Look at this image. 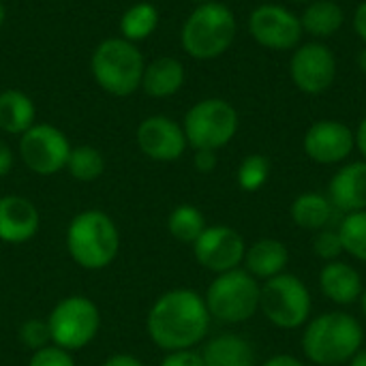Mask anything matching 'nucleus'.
<instances>
[{
	"instance_id": "nucleus-1",
	"label": "nucleus",
	"mask_w": 366,
	"mask_h": 366,
	"mask_svg": "<svg viewBox=\"0 0 366 366\" xmlns=\"http://www.w3.org/2000/svg\"><path fill=\"white\" fill-rule=\"evenodd\" d=\"M210 320L204 296L193 290H172L150 307L146 330L150 341L165 354L193 350L206 339Z\"/></svg>"
},
{
	"instance_id": "nucleus-2",
	"label": "nucleus",
	"mask_w": 366,
	"mask_h": 366,
	"mask_svg": "<svg viewBox=\"0 0 366 366\" xmlns=\"http://www.w3.org/2000/svg\"><path fill=\"white\" fill-rule=\"evenodd\" d=\"M365 347V328L345 311L313 317L302 332V352L317 366L347 365Z\"/></svg>"
},
{
	"instance_id": "nucleus-3",
	"label": "nucleus",
	"mask_w": 366,
	"mask_h": 366,
	"mask_svg": "<svg viewBox=\"0 0 366 366\" xmlns=\"http://www.w3.org/2000/svg\"><path fill=\"white\" fill-rule=\"evenodd\" d=\"M236 32L238 21L234 11L227 4L212 0L197 4L184 19L180 45L195 60H214L232 47Z\"/></svg>"
},
{
	"instance_id": "nucleus-4",
	"label": "nucleus",
	"mask_w": 366,
	"mask_h": 366,
	"mask_svg": "<svg viewBox=\"0 0 366 366\" xmlns=\"http://www.w3.org/2000/svg\"><path fill=\"white\" fill-rule=\"evenodd\" d=\"M66 251L79 268L103 270L120 251V232L103 210H84L69 223Z\"/></svg>"
},
{
	"instance_id": "nucleus-5",
	"label": "nucleus",
	"mask_w": 366,
	"mask_h": 366,
	"mask_svg": "<svg viewBox=\"0 0 366 366\" xmlns=\"http://www.w3.org/2000/svg\"><path fill=\"white\" fill-rule=\"evenodd\" d=\"M90 66L94 81L105 92L114 97H129L142 88L146 62L135 43L122 36H112L97 45Z\"/></svg>"
},
{
	"instance_id": "nucleus-6",
	"label": "nucleus",
	"mask_w": 366,
	"mask_h": 366,
	"mask_svg": "<svg viewBox=\"0 0 366 366\" xmlns=\"http://www.w3.org/2000/svg\"><path fill=\"white\" fill-rule=\"evenodd\" d=\"M262 285L247 270L236 268L210 283L204 300L210 317L223 324H244L259 311Z\"/></svg>"
},
{
	"instance_id": "nucleus-7",
	"label": "nucleus",
	"mask_w": 366,
	"mask_h": 366,
	"mask_svg": "<svg viewBox=\"0 0 366 366\" xmlns=\"http://www.w3.org/2000/svg\"><path fill=\"white\" fill-rule=\"evenodd\" d=\"M240 116L236 107L219 97L202 99L184 114L182 129L193 150H221L238 133Z\"/></svg>"
},
{
	"instance_id": "nucleus-8",
	"label": "nucleus",
	"mask_w": 366,
	"mask_h": 366,
	"mask_svg": "<svg viewBox=\"0 0 366 366\" xmlns=\"http://www.w3.org/2000/svg\"><path fill=\"white\" fill-rule=\"evenodd\" d=\"M259 311L266 320L283 330H296L311 320L313 298L309 287L290 272L264 281L259 294Z\"/></svg>"
},
{
	"instance_id": "nucleus-9",
	"label": "nucleus",
	"mask_w": 366,
	"mask_h": 366,
	"mask_svg": "<svg viewBox=\"0 0 366 366\" xmlns=\"http://www.w3.org/2000/svg\"><path fill=\"white\" fill-rule=\"evenodd\" d=\"M47 326L51 335V345L77 352L94 341L101 330L99 307L86 296L62 298L47 315Z\"/></svg>"
},
{
	"instance_id": "nucleus-10",
	"label": "nucleus",
	"mask_w": 366,
	"mask_h": 366,
	"mask_svg": "<svg viewBox=\"0 0 366 366\" xmlns=\"http://www.w3.org/2000/svg\"><path fill=\"white\" fill-rule=\"evenodd\" d=\"M249 34L270 51H294L302 43L305 30L298 13L277 2H264L249 15Z\"/></svg>"
},
{
	"instance_id": "nucleus-11",
	"label": "nucleus",
	"mask_w": 366,
	"mask_h": 366,
	"mask_svg": "<svg viewBox=\"0 0 366 366\" xmlns=\"http://www.w3.org/2000/svg\"><path fill=\"white\" fill-rule=\"evenodd\" d=\"M337 56L324 41L300 43L290 58L292 84L305 94H324L337 79Z\"/></svg>"
},
{
	"instance_id": "nucleus-12",
	"label": "nucleus",
	"mask_w": 366,
	"mask_h": 366,
	"mask_svg": "<svg viewBox=\"0 0 366 366\" xmlns=\"http://www.w3.org/2000/svg\"><path fill=\"white\" fill-rule=\"evenodd\" d=\"M71 148L69 137L51 124L34 122L24 135H19V157L24 165L39 176H51L64 169Z\"/></svg>"
},
{
	"instance_id": "nucleus-13",
	"label": "nucleus",
	"mask_w": 366,
	"mask_h": 366,
	"mask_svg": "<svg viewBox=\"0 0 366 366\" xmlns=\"http://www.w3.org/2000/svg\"><path fill=\"white\" fill-rule=\"evenodd\" d=\"M244 253V238L229 225H208L193 242V255L197 264L214 274L240 268Z\"/></svg>"
},
{
	"instance_id": "nucleus-14",
	"label": "nucleus",
	"mask_w": 366,
	"mask_h": 366,
	"mask_svg": "<svg viewBox=\"0 0 366 366\" xmlns=\"http://www.w3.org/2000/svg\"><path fill=\"white\" fill-rule=\"evenodd\" d=\"M302 150L317 165H339L356 150V135L341 120H317L307 129Z\"/></svg>"
},
{
	"instance_id": "nucleus-15",
	"label": "nucleus",
	"mask_w": 366,
	"mask_h": 366,
	"mask_svg": "<svg viewBox=\"0 0 366 366\" xmlns=\"http://www.w3.org/2000/svg\"><path fill=\"white\" fill-rule=\"evenodd\" d=\"M137 146L139 150L159 163L178 161L187 152V135L182 124L167 116H148L137 127Z\"/></svg>"
},
{
	"instance_id": "nucleus-16",
	"label": "nucleus",
	"mask_w": 366,
	"mask_h": 366,
	"mask_svg": "<svg viewBox=\"0 0 366 366\" xmlns=\"http://www.w3.org/2000/svg\"><path fill=\"white\" fill-rule=\"evenodd\" d=\"M328 199L341 214L366 210V161L341 165L328 182Z\"/></svg>"
},
{
	"instance_id": "nucleus-17",
	"label": "nucleus",
	"mask_w": 366,
	"mask_h": 366,
	"mask_svg": "<svg viewBox=\"0 0 366 366\" xmlns=\"http://www.w3.org/2000/svg\"><path fill=\"white\" fill-rule=\"evenodd\" d=\"M39 210L21 195L0 197V240L9 244H21L39 232Z\"/></svg>"
},
{
	"instance_id": "nucleus-18",
	"label": "nucleus",
	"mask_w": 366,
	"mask_h": 366,
	"mask_svg": "<svg viewBox=\"0 0 366 366\" xmlns=\"http://www.w3.org/2000/svg\"><path fill=\"white\" fill-rule=\"evenodd\" d=\"M320 290L330 302L350 307L360 300L365 285L360 272L354 266L335 259V262H326L324 268L320 270Z\"/></svg>"
},
{
	"instance_id": "nucleus-19",
	"label": "nucleus",
	"mask_w": 366,
	"mask_h": 366,
	"mask_svg": "<svg viewBox=\"0 0 366 366\" xmlns=\"http://www.w3.org/2000/svg\"><path fill=\"white\" fill-rule=\"evenodd\" d=\"M290 262L287 247L277 238H262L247 247L244 253V270L257 281H268L285 272Z\"/></svg>"
},
{
	"instance_id": "nucleus-20",
	"label": "nucleus",
	"mask_w": 366,
	"mask_h": 366,
	"mask_svg": "<svg viewBox=\"0 0 366 366\" xmlns=\"http://www.w3.org/2000/svg\"><path fill=\"white\" fill-rule=\"evenodd\" d=\"M184 79H187L184 64L178 58L161 56L146 64L142 88L148 97L167 99V97H174L184 86Z\"/></svg>"
},
{
	"instance_id": "nucleus-21",
	"label": "nucleus",
	"mask_w": 366,
	"mask_h": 366,
	"mask_svg": "<svg viewBox=\"0 0 366 366\" xmlns=\"http://www.w3.org/2000/svg\"><path fill=\"white\" fill-rule=\"evenodd\" d=\"M290 217H292L294 225H298L300 229L320 232V229H326V227H335L337 208L332 206L328 195L307 191V193H300L292 202Z\"/></svg>"
},
{
	"instance_id": "nucleus-22",
	"label": "nucleus",
	"mask_w": 366,
	"mask_h": 366,
	"mask_svg": "<svg viewBox=\"0 0 366 366\" xmlns=\"http://www.w3.org/2000/svg\"><path fill=\"white\" fill-rule=\"evenodd\" d=\"M204 366H255V350L240 335H219L199 352Z\"/></svg>"
},
{
	"instance_id": "nucleus-23",
	"label": "nucleus",
	"mask_w": 366,
	"mask_h": 366,
	"mask_svg": "<svg viewBox=\"0 0 366 366\" xmlns=\"http://www.w3.org/2000/svg\"><path fill=\"white\" fill-rule=\"evenodd\" d=\"M300 24L305 34H311L313 41H324L343 28L345 11L335 0H311L300 13Z\"/></svg>"
},
{
	"instance_id": "nucleus-24",
	"label": "nucleus",
	"mask_w": 366,
	"mask_h": 366,
	"mask_svg": "<svg viewBox=\"0 0 366 366\" xmlns=\"http://www.w3.org/2000/svg\"><path fill=\"white\" fill-rule=\"evenodd\" d=\"M34 101L15 88L0 92V131L9 135H24L34 124Z\"/></svg>"
},
{
	"instance_id": "nucleus-25",
	"label": "nucleus",
	"mask_w": 366,
	"mask_h": 366,
	"mask_svg": "<svg viewBox=\"0 0 366 366\" xmlns=\"http://www.w3.org/2000/svg\"><path fill=\"white\" fill-rule=\"evenodd\" d=\"M159 26V9L150 2H137L129 6L120 17L122 39L131 43L146 41Z\"/></svg>"
},
{
	"instance_id": "nucleus-26",
	"label": "nucleus",
	"mask_w": 366,
	"mask_h": 366,
	"mask_svg": "<svg viewBox=\"0 0 366 366\" xmlns=\"http://www.w3.org/2000/svg\"><path fill=\"white\" fill-rule=\"evenodd\" d=\"M206 227L208 225H206V219H204L202 210L191 206V204L176 206L167 217V232L178 242H184V244H193L202 236V232Z\"/></svg>"
},
{
	"instance_id": "nucleus-27",
	"label": "nucleus",
	"mask_w": 366,
	"mask_h": 366,
	"mask_svg": "<svg viewBox=\"0 0 366 366\" xmlns=\"http://www.w3.org/2000/svg\"><path fill=\"white\" fill-rule=\"evenodd\" d=\"M64 169L79 182H94L105 172V159L94 146H75L71 148Z\"/></svg>"
},
{
	"instance_id": "nucleus-28",
	"label": "nucleus",
	"mask_w": 366,
	"mask_h": 366,
	"mask_svg": "<svg viewBox=\"0 0 366 366\" xmlns=\"http://www.w3.org/2000/svg\"><path fill=\"white\" fill-rule=\"evenodd\" d=\"M337 229L343 244V253H350L354 259L366 264V210L343 214Z\"/></svg>"
},
{
	"instance_id": "nucleus-29",
	"label": "nucleus",
	"mask_w": 366,
	"mask_h": 366,
	"mask_svg": "<svg viewBox=\"0 0 366 366\" xmlns=\"http://www.w3.org/2000/svg\"><path fill=\"white\" fill-rule=\"evenodd\" d=\"M270 178V159L266 154L253 152L249 157L242 159V163L238 165V187L247 193H255L259 191Z\"/></svg>"
},
{
	"instance_id": "nucleus-30",
	"label": "nucleus",
	"mask_w": 366,
	"mask_h": 366,
	"mask_svg": "<svg viewBox=\"0 0 366 366\" xmlns=\"http://www.w3.org/2000/svg\"><path fill=\"white\" fill-rule=\"evenodd\" d=\"M19 341L24 347H28L32 354L51 345V335H49V326L47 320H28L19 326Z\"/></svg>"
},
{
	"instance_id": "nucleus-31",
	"label": "nucleus",
	"mask_w": 366,
	"mask_h": 366,
	"mask_svg": "<svg viewBox=\"0 0 366 366\" xmlns=\"http://www.w3.org/2000/svg\"><path fill=\"white\" fill-rule=\"evenodd\" d=\"M313 253H315L320 259H324V262H335V259H339V255L343 253V244H341V238H339V229L326 227V229L315 232V238H313Z\"/></svg>"
},
{
	"instance_id": "nucleus-32",
	"label": "nucleus",
	"mask_w": 366,
	"mask_h": 366,
	"mask_svg": "<svg viewBox=\"0 0 366 366\" xmlns=\"http://www.w3.org/2000/svg\"><path fill=\"white\" fill-rule=\"evenodd\" d=\"M28 366H75V360H73L71 352L60 350L56 345H47L30 356Z\"/></svg>"
},
{
	"instance_id": "nucleus-33",
	"label": "nucleus",
	"mask_w": 366,
	"mask_h": 366,
	"mask_svg": "<svg viewBox=\"0 0 366 366\" xmlns=\"http://www.w3.org/2000/svg\"><path fill=\"white\" fill-rule=\"evenodd\" d=\"M159 366H204V360L202 354L195 350H178V352H167Z\"/></svg>"
},
{
	"instance_id": "nucleus-34",
	"label": "nucleus",
	"mask_w": 366,
	"mask_h": 366,
	"mask_svg": "<svg viewBox=\"0 0 366 366\" xmlns=\"http://www.w3.org/2000/svg\"><path fill=\"white\" fill-rule=\"evenodd\" d=\"M217 163H219V159H217V152L214 150H195V154H193V165H195V169L199 174L214 172L217 169Z\"/></svg>"
},
{
	"instance_id": "nucleus-35",
	"label": "nucleus",
	"mask_w": 366,
	"mask_h": 366,
	"mask_svg": "<svg viewBox=\"0 0 366 366\" xmlns=\"http://www.w3.org/2000/svg\"><path fill=\"white\" fill-rule=\"evenodd\" d=\"M352 26H354V32L358 34V39L366 45V0H362V2L354 9Z\"/></svg>"
},
{
	"instance_id": "nucleus-36",
	"label": "nucleus",
	"mask_w": 366,
	"mask_h": 366,
	"mask_svg": "<svg viewBox=\"0 0 366 366\" xmlns=\"http://www.w3.org/2000/svg\"><path fill=\"white\" fill-rule=\"evenodd\" d=\"M13 163H15V154H13L11 146L0 139V178H4V176L11 174Z\"/></svg>"
},
{
	"instance_id": "nucleus-37",
	"label": "nucleus",
	"mask_w": 366,
	"mask_h": 366,
	"mask_svg": "<svg viewBox=\"0 0 366 366\" xmlns=\"http://www.w3.org/2000/svg\"><path fill=\"white\" fill-rule=\"evenodd\" d=\"M101 366H144V362L137 360L135 356H129V354H116V356L107 358Z\"/></svg>"
},
{
	"instance_id": "nucleus-38",
	"label": "nucleus",
	"mask_w": 366,
	"mask_h": 366,
	"mask_svg": "<svg viewBox=\"0 0 366 366\" xmlns=\"http://www.w3.org/2000/svg\"><path fill=\"white\" fill-rule=\"evenodd\" d=\"M264 366H305L302 360H298L296 356H290V354H279V356H272L270 360H266Z\"/></svg>"
},
{
	"instance_id": "nucleus-39",
	"label": "nucleus",
	"mask_w": 366,
	"mask_h": 366,
	"mask_svg": "<svg viewBox=\"0 0 366 366\" xmlns=\"http://www.w3.org/2000/svg\"><path fill=\"white\" fill-rule=\"evenodd\" d=\"M354 135H356V150L362 154V159L366 161V116L360 120V124L356 127Z\"/></svg>"
},
{
	"instance_id": "nucleus-40",
	"label": "nucleus",
	"mask_w": 366,
	"mask_h": 366,
	"mask_svg": "<svg viewBox=\"0 0 366 366\" xmlns=\"http://www.w3.org/2000/svg\"><path fill=\"white\" fill-rule=\"evenodd\" d=\"M350 366H366V347H362L350 362H347Z\"/></svg>"
},
{
	"instance_id": "nucleus-41",
	"label": "nucleus",
	"mask_w": 366,
	"mask_h": 366,
	"mask_svg": "<svg viewBox=\"0 0 366 366\" xmlns=\"http://www.w3.org/2000/svg\"><path fill=\"white\" fill-rule=\"evenodd\" d=\"M358 69L366 75V45L360 49V54H358Z\"/></svg>"
},
{
	"instance_id": "nucleus-42",
	"label": "nucleus",
	"mask_w": 366,
	"mask_h": 366,
	"mask_svg": "<svg viewBox=\"0 0 366 366\" xmlns=\"http://www.w3.org/2000/svg\"><path fill=\"white\" fill-rule=\"evenodd\" d=\"M360 307H362V313H365L366 317V287L365 292H362V296H360Z\"/></svg>"
},
{
	"instance_id": "nucleus-43",
	"label": "nucleus",
	"mask_w": 366,
	"mask_h": 366,
	"mask_svg": "<svg viewBox=\"0 0 366 366\" xmlns=\"http://www.w3.org/2000/svg\"><path fill=\"white\" fill-rule=\"evenodd\" d=\"M4 17H6V9H4V4L0 2V26L4 24Z\"/></svg>"
},
{
	"instance_id": "nucleus-44",
	"label": "nucleus",
	"mask_w": 366,
	"mask_h": 366,
	"mask_svg": "<svg viewBox=\"0 0 366 366\" xmlns=\"http://www.w3.org/2000/svg\"><path fill=\"white\" fill-rule=\"evenodd\" d=\"M292 2H296V4H309L311 0H292Z\"/></svg>"
},
{
	"instance_id": "nucleus-45",
	"label": "nucleus",
	"mask_w": 366,
	"mask_h": 366,
	"mask_svg": "<svg viewBox=\"0 0 366 366\" xmlns=\"http://www.w3.org/2000/svg\"><path fill=\"white\" fill-rule=\"evenodd\" d=\"M195 4H204V2H212V0H193Z\"/></svg>"
}]
</instances>
